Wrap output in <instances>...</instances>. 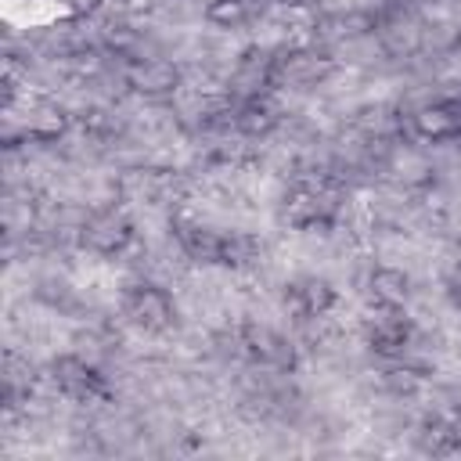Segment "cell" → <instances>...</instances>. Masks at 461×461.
I'll return each instance as SVG.
<instances>
[{"label":"cell","mask_w":461,"mask_h":461,"mask_svg":"<svg viewBox=\"0 0 461 461\" xmlns=\"http://www.w3.org/2000/svg\"><path fill=\"white\" fill-rule=\"evenodd\" d=\"M180 241L194 259H205V263H241L245 252H249V238L223 234V230H212V227L180 230Z\"/></svg>","instance_id":"6da1fadb"},{"label":"cell","mask_w":461,"mask_h":461,"mask_svg":"<svg viewBox=\"0 0 461 461\" xmlns=\"http://www.w3.org/2000/svg\"><path fill=\"white\" fill-rule=\"evenodd\" d=\"M126 313H130L140 328H148V331H162V328H169L173 317H176L169 295H166L162 288H155V285H137V288H130V295H126Z\"/></svg>","instance_id":"7a4b0ae2"},{"label":"cell","mask_w":461,"mask_h":461,"mask_svg":"<svg viewBox=\"0 0 461 461\" xmlns=\"http://www.w3.org/2000/svg\"><path fill=\"white\" fill-rule=\"evenodd\" d=\"M130 223L122 220V216H115V212H97L86 227H83V238H86V245L90 249H97V252H119L126 241H130Z\"/></svg>","instance_id":"3957f363"},{"label":"cell","mask_w":461,"mask_h":461,"mask_svg":"<svg viewBox=\"0 0 461 461\" xmlns=\"http://www.w3.org/2000/svg\"><path fill=\"white\" fill-rule=\"evenodd\" d=\"M414 130L432 140L454 137V133H461V108L457 104H429V108L414 112Z\"/></svg>","instance_id":"277c9868"},{"label":"cell","mask_w":461,"mask_h":461,"mask_svg":"<svg viewBox=\"0 0 461 461\" xmlns=\"http://www.w3.org/2000/svg\"><path fill=\"white\" fill-rule=\"evenodd\" d=\"M58 385L79 400H90V396H101L104 393V382L94 367H86L83 360H61L58 364Z\"/></svg>","instance_id":"5b68a950"},{"label":"cell","mask_w":461,"mask_h":461,"mask_svg":"<svg viewBox=\"0 0 461 461\" xmlns=\"http://www.w3.org/2000/svg\"><path fill=\"white\" fill-rule=\"evenodd\" d=\"M130 83L140 86V90H148V94H162V90H169L176 83V72L166 61H144V65H137L130 72Z\"/></svg>","instance_id":"8992f818"},{"label":"cell","mask_w":461,"mask_h":461,"mask_svg":"<svg viewBox=\"0 0 461 461\" xmlns=\"http://www.w3.org/2000/svg\"><path fill=\"white\" fill-rule=\"evenodd\" d=\"M454 299H457V303H461V285H457V288H454Z\"/></svg>","instance_id":"52a82bcc"}]
</instances>
